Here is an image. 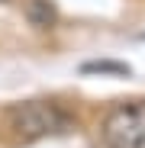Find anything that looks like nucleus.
<instances>
[{"label":"nucleus","instance_id":"nucleus-1","mask_svg":"<svg viewBox=\"0 0 145 148\" xmlns=\"http://www.w3.org/2000/svg\"><path fill=\"white\" fill-rule=\"evenodd\" d=\"M3 126L16 145H32V142L48 138V135L71 132L74 119L55 100H26V103H13L3 113Z\"/></svg>","mask_w":145,"mask_h":148},{"label":"nucleus","instance_id":"nucleus-2","mask_svg":"<svg viewBox=\"0 0 145 148\" xmlns=\"http://www.w3.org/2000/svg\"><path fill=\"white\" fill-rule=\"evenodd\" d=\"M100 132L107 148H145V100L113 106L103 116Z\"/></svg>","mask_w":145,"mask_h":148}]
</instances>
